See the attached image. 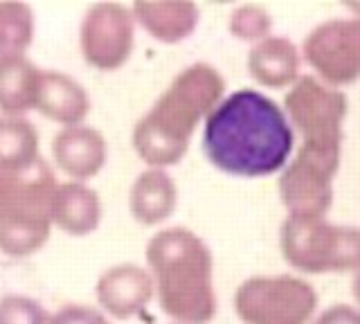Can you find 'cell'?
<instances>
[{
    "label": "cell",
    "instance_id": "6da1fadb",
    "mask_svg": "<svg viewBox=\"0 0 360 324\" xmlns=\"http://www.w3.org/2000/svg\"><path fill=\"white\" fill-rule=\"evenodd\" d=\"M202 153L228 176L266 178L292 158L295 133L275 99L255 88H239L202 122Z\"/></svg>",
    "mask_w": 360,
    "mask_h": 324
},
{
    "label": "cell",
    "instance_id": "7a4b0ae2",
    "mask_svg": "<svg viewBox=\"0 0 360 324\" xmlns=\"http://www.w3.org/2000/svg\"><path fill=\"white\" fill-rule=\"evenodd\" d=\"M225 97L223 74L210 63L180 70L138 124L133 149L149 169H167L185 158L189 140Z\"/></svg>",
    "mask_w": 360,
    "mask_h": 324
},
{
    "label": "cell",
    "instance_id": "3957f363",
    "mask_svg": "<svg viewBox=\"0 0 360 324\" xmlns=\"http://www.w3.org/2000/svg\"><path fill=\"white\" fill-rule=\"evenodd\" d=\"M146 271L165 316L176 324H210L219 299L214 257L207 243L187 228H167L146 243Z\"/></svg>",
    "mask_w": 360,
    "mask_h": 324
},
{
    "label": "cell",
    "instance_id": "277c9868",
    "mask_svg": "<svg viewBox=\"0 0 360 324\" xmlns=\"http://www.w3.org/2000/svg\"><path fill=\"white\" fill-rule=\"evenodd\" d=\"M284 261L302 275H345L360 271V228L326 216H288L279 228Z\"/></svg>",
    "mask_w": 360,
    "mask_h": 324
},
{
    "label": "cell",
    "instance_id": "5b68a950",
    "mask_svg": "<svg viewBox=\"0 0 360 324\" xmlns=\"http://www.w3.org/2000/svg\"><path fill=\"white\" fill-rule=\"evenodd\" d=\"M56 178L43 160L16 174L11 198L0 214V252L7 257H30L50 239L52 198Z\"/></svg>",
    "mask_w": 360,
    "mask_h": 324
},
{
    "label": "cell",
    "instance_id": "8992f818",
    "mask_svg": "<svg viewBox=\"0 0 360 324\" xmlns=\"http://www.w3.org/2000/svg\"><path fill=\"white\" fill-rule=\"evenodd\" d=\"M318 293L300 275H255L234 293V313L243 324H311Z\"/></svg>",
    "mask_w": 360,
    "mask_h": 324
},
{
    "label": "cell",
    "instance_id": "52a82bcc",
    "mask_svg": "<svg viewBox=\"0 0 360 324\" xmlns=\"http://www.w3.org/2000/svg\"><path fill=\"white\" fill-rule=\"evenodd\" d=\"M284 113L300 133L304 147L342 151L349 99L342 91L326 86L313 74H302L284 97Z\"/></svg>",
    "mask_w": 360,
    "mask_h": 324
},
{
    "label": "cell",
    "instance_id": "ba28073f",
    "mask_svg": "<svg viewBox=\"0 0 360 324\" xmlns=\"http://www.w3.org/2000/svg\"><path fill=\"white\" fill-rule=\"evenodd\" d=\"M342 153L300 147L279 171L277 192L288 216H326L333 205V181Z\"/></svg>",
    "mask_w": 360,
    "mask_h": 324
},
{
    "label": "cell",
    "instance_id": "9c48e42d",
    "mask_svg": "<svg viewBox=\"0 0 360 324\" xmlns=\"http://www.w3.org/2000/svg\"><path fill=\"white\" fill-rule=\"evenodd\" d=\"M302 61L326 86L342 91L360 79V16L329 18L302 43Z\"/></svg>",
    "mask_w": 360,
    "mask_h": 324
},
{
    "label": "cell",
    "instance_id": "30bf717a",
    "mask_svg": "<svg viewBox=\"0 0 360 324\" xmlns=\"http://www.w3.org/2000/svg\"><path fill=\"white\" fill-rule=\"evenodd\" d=\"M79 48L88 65L117 70L131 59L135 48V18L122 3H97L86 12L79 30Z\"/></svg>",
    "mask_w": 360,
    "mask_h": 324
},
{
    "label": "cell",
    "instance_id": "8fae6325",
    "mask_svg": "<svg viewBox=\"0 0 360 324\" xmlns=\"http://www.w3.org/2000/svg\"><path fill=\"white\" fill-rule=\"evenodd\" d=\"M97 304L104 316L129 320L142 313L153 299V279L149 271L135 264L112 266L97 279Z\"/></svg>",
    "mask_w": 360,
    "mask_h": 324
},
{
    "label": "cell",
    "instance_id": "7c38bea8",
    "mask_svg": "<svg viewBox=\"0 0 360 324\" xmlns=\"http://www.w3.org/2000/svg\"><path fill=\"white\" fill-rule=\"evenodd\" d=\"M56 167L75 183H86L104 169L108 144L101 133L88 124L63 127L52 140Z\"/></svg>",
    "mask_w": 360,
    "mask_h": 324
},
{
    "label": "cell",
    "instance_id": "4fadbf2b",
    "mask_svg": "<svg viewBox=\"0 0 360 324\" xmlns=\"http://www.w3.org/2000/svg\"><path fill=\"white\" fill-rule=\"evenodd\" d=\"M245 65L259 86L273 88V91L290 88L302 77L300 48L290 39L277 34H270L255 43L248 52Z\"/></svg>",
    "mask_w": 360,
    "mask_h": 324
},
{
    "label": "cell",
    "instance_id": "5bb4252c",
    "mask_svg": "<svg viewBox=\"0 0 360 324\" xmlns=\"http://www.w3.org/2000/svg\"><path fill=\"white\" fill-rule=\"evenodd\" d=\"M34 108L43 117L61 124V129L77 127L84 124L90 113V97L75 77L59 70H43Z\"/></svg>",
    "mask_w": 360,
    "mask_h": 324
},
{
    "label": "cell",
    "instance_id": "9a60e30c",
    "mask_svg": "<svg viewBox=\"0 0 360 324\" xmlns=\"http://www.w3.org/2000/svg\"><path fill=\"white\" fill-rule=\"evenodd\" d=\"M101 223L99 194L86 183H59L52 198V226L70 237H88Z\"/></svg>",
    "mask_w": 360,
    "mask_h": 324
},
{
    "label": "cell",
    "instance_id": "2e32d148",
    "mask_svg": "<svg viewBox=\"0 0 360 324\" xmlns=\"http://www.w3.org/2000/svg\"><path fill=\"white\" fill-rule=\"evenodd\" d=\"M178 187L165 169H146L131 185L129 209L142 226H160L176 212Z\"/></svg>",
    "mask_w": 360,
    "mask_h": 324
},
{
    "label": "cell",
    "instance_id": "e0dca14e",
    "mask_svg": "<svg viewBox=\"0 0 360 324\" xmlns=\"http://www.w3.org/2000/svg\"><path fill=\"white\" fill-rule=\"evenodd\" d=\"M131 12L135 23L165 46H176L191 37L200 20L194 3H135Z\"/></svg>",
    "mask_w": 360,
    "mask_h": 324
},
{
    "label": "cell",
    "instance_id": "ac0fdd59",
    "mask_svg": "<svg viewBox=\"0 0 360 324\" xmlns=\"http://www.w3.org/2000/svg\"><path fill=\"white\" fill-rule=\"evenodd\" d=\"M41 72L27 57L0 59V115L22 117L34 108Z\"/></svg>",
    "mask_w": 360,
    "mask_h": 324
},
{
    "label": "cell",
    "instance_id": "d6986e66",
    "mask_svg": "<svg viewBox=\"0 0 360 324\" xmlns=\"http://www.w3.org/2000/svg\"><path fill=\"white\" fill-rule=\"evenodd\" d=\"M39 160V131L32 122L0 115V169L22 174Z\"/></svg>",
    "mask_w": 360,
    "mask_h": 324
},
{
    "label": "cell",
    "instance_id": "ffe728a7",
    "mask_svg": "<svg viewBox=\"0 0 360 324\" xmlns=\"http://www.w3.org/2000/svg\"><path fill=\"white\" fill-rule=\"evenodd\" d=\"M34 41V12L25 3H0V59L25 57Z\"/></svg>",
    "mask_w": 360,
    "mask_h": 324
},
{
    "label": "cell",
    "instance_id": "44dd1931",
    "mask_svg": "<svg viewBox=\"0 0 360 324\" xmlns=\"http://www.w3.org/2000/svg\"><path fill=\"white\" fill-rule=\"evenodd\" d=\"M228 30L234 39L245 41V43H259L262 39L270 37V30H273V16L264 7L257 3H245L239 5L230 14V23Z\"/></svg>",
    "mask_w": 360,
    "mask_h": 324
},
{
    "label": "cell",
    "instance_id": "7402d4cb",
    "mask_svg": "<svg viewBox=\"0 0 360 324\" xmlns=\"http://www.w3.org/2000/svg\"><path fill=\"white\" fill-rule=\"evenodd\" d=\"M0 324H50V316L27 295H5L0 299Z\"/></svg>",
    "mask_w": 360,
    "mask_h": 324
},
{
    "label": "cell",
    "instance_id": "603a6c76",
    "mask_svg": "<svg viewBox=\"0 0 360 324\" xmlns=\"http://www.w3.org/2000/svg\"><path fill=\"white\" fill-rule=\"evenodd\" d=\"M50 324H110L108 316L88 304H65L50 316Z\"/></svg>",
    "mask_w": 360,
    "mask_h": 324
},
{
    "label": "cell",
    "instance_id": "cb8c5ba5",
    "mask_svg": "<svg viewBox=\"0 0 360 324\" xmlns=\"http://www.w3.org/2000/svg\"><path fill=\"white\" fill-rule=\"evenodd\" d=\"M311 324H360V309L354 304H345V302H335L318 313Z\"/></svg>",
    "mask_w": 360,
    "mask_h": 324
},
{
    "label": "cell",
    "instance_id": "d4e9b609",
    "mask_svg": "<svg viewBox=\"0 0 360 324\" xmlns=\"http://www.w3.org/2000/svg\"><path fill=\"white\" fill-rule=\"evenodd\" d=\"M14 183H16V174H7V171L0 169V214H3L7 203H9Z\"/></svg>",
    "mask_w": 360,
    "mask_h": 324
},
{
    "label": "cell",
    "instance_id": "484cf974",
    "mask_svg": "<svg viewBox=\"0 0 360 324\" xmlns=\"http://www.w3.org/2000/svg\"><path fill=\"white\" fill-rule=\"evenodd\" d=\"M352 297H354V306L360 309V271L354 273L352 277Z\"/></svg>",
    "mask_w": 360,
    "mask_h": 324
},
{
    "label": "cell",
    "instance_id": "4316f807",
    "mask_svg": "<svg viewBox=\"0 0 360 324\" xmlns=\"http://www.w3.org/2000/svg\"><path fill=\"white\" fill-rule=\"evenodd\" d=\"M174 324H176V322H174Z\"/></svg>",
    "mask_w": 360,
    "mask_h": 324
}]
</instances>
